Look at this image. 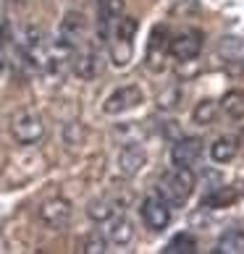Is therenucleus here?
Masks as SVG:
<instances>
[{"instance_id": "5701e85b", "label": "nucleus", "mask_w": 244, "mask_h": 254, "mask_svg": "<svg viewBox=\"0 0 244 254\" xmlns=\"http://www.w3.org/2000/svg\"><path fill=\"white\" fill-rule=\"evenodd\" d=\"M179 100H181V89L173 87V89H168V92H163V95L158 97V108L161 110H173Z\"/></svg>"}, {"instance_id": "7ed1b4c3", "label": "nucleus", "mask_w": 244, "mask_h": 254, "mask_svg": "<svg viewBox=\"0 0 244 254\" xmlns=\"http://www.w3.org/2000/svg\"><path fill=\"white\" fill-rule=\"evenodd\" d=\"M11 136L21 147H32L45 136V124L34 110H21L11 121Z\"/></svg>"}, {"instance_id": "0eeeda50", "label": "nucleus", "mask_w": 244, "mask_h": 254, "mask_svg": "<svg viewBox=\"0 0 244 254\" xmlns=\"http://www.w3.org/2000/svg\"><path fill=\"white\" fill-rule=\"evenodd\" d=\"M145 102V92L137 87V84H129V87H121L116 92H110L102 102V110L108 113V116H121V113H129L139 108Z\"/></svg>"}, {"instance_id": "393cba45", "label": "nucleus", "mask_w": 244, "mask_h": 254, "mask_svg": "<svg viewBox=\"0 0 244 254\" xmlns=\"http://www.w3.org/2000/svg\"><path fill=\"white\" fill-rule=\"evenodd\" d=\"M95 3H97V0H95Z\"/></svg>"}, {"instance_id": "412c9836", "label": "nucleus", "mask_w": 244, "mask_h": 254, "mask_svg": "<svg viewBox=\"0 0 244 254\" xmlns=\"http://www.w3.org/2000/svg\"><path fill=\"white\" fill-rule=\"evenodd\" d=\"M215 113H218V105H215L213 100H202V102H197V108L192 110V121L197 126H210L215 121Z\"/></svg>"}, {"instance_id": "f03ea898", "label": "nucleus", "mask_w": 244, "mask_h": 254, "mask_svg": "<svg viewBox=\"0 0 244 254\" xmlns=\"http://www.w3.org/2000/svg\"><path fill=\"white\" fill-rule=\"evenodd\" d=\"M192 191H194V176H192L189 168H173V171H168L161 178V184H158V194H161L171 207L186 204Z\"/></svg>"}, {"instance_id": "9b49d317", "label": "nucleus", "mask_w": 244, "mask_h": 254, "mask_svg": "<svg viewBox=\"0 0 244 254\" xmlns=\"http://www.w3.org/2000/svg\"><path fill=\"white\" fill-rule=\"evenodd\" d=\"M124 0H97V37L108 42L110 32L121 16H124Z\"/></svg>"}, {"instance_id": "dca6fc26", "label": "nucleus", "mask_w": 244, "mask_h": 254, "mask_svg": "<svg viewBox=\"0 0 244 254\" xmlns=\"http://www.w3.org/2000/svg\"><path fill=\"white\" fill-rule=\"evenodd\" d=\"M242 196V189L237 186H215L202 196V207H229Z\"/></svg>"}, {"instance_id": "423d86ee", "label": "nucleus", "mask_w": 244, "mask_h": 254, "mask_svg": "<svg viewBox=\"0 0 244 254\" xmlns=\"http://www.w3.org/2000/svg\"><path fill=\"white\" fill-rule=\"evenodd\" d=\"M139 215H142V223L150 231H163L171 223V204L161 194H147L139 204Z\"/></svg>"}, {"instance_id": "aec40b11", "label": "nucleus", "mask_w": 244, "mask_h": 254, "mask_svg": "<svg viewBox=\"0 0 244 254\" xmlns=\"http://www.w3.org/2000/svg\"><path fill=\"white\" fill-rule=\"evenodd\" d=\"M221 108L229 118L242 121L244 118V92H229V95H223Z\"/></svg>"}, {"instance_id": "6e6552de", "label": "nucleus", "mask_w": 244, "mask_h": 254, "mask_svg": "<svg viewBox=\"0 0 244 254\" xmlns=\"http://www.w3.org/2000/svg\"><path fill=\"white\" fill-rule=\"evenodd\" d=\"M202 50V34L194 32V29H181L179 34H173L171 40H168V53H171V58L176 61H194L197 55Z\"/></svg>"}, {"instance_id": "39448f33", "label": "nucleus", "mask_w": 244, "mask_h": 254, "mask_svg": "<svg viewBox=\"0 0 244 254\" xmlns=\"http://www.w3.org/2000/svg\"><path fill=\"white\" fill-rule=\"evenodd\" d=\"M37 215H40V223L45 225V228L61 231V228H66V225L71 223L74 207H71L69 199H63V196H53V199H45L40 204Z\"/></svg>"}, {"instance_id": "4be33fe9", "label": "nucleus", "mask_w": 244, "mask_h": 254, "mask_svg": "<svg viewBox=\"0 0 244 254\" xmlns=\"http://www.w3.org/2000/svg\"><path fill=\"white\" fill-rule=\"evenodd\" d=\"M79 252H84V254H102V252H108V241H105V236H102V233L92 231L89 236H84Z\"/></svg>"}, {"instance_id": "2eb2a0df", "label": "nucleus", "mask_w": 244, "mask_h": 254, "mask_svg": "<svg viewBox=\"0 0 244 254\" xmlns=\"http://www.w3.org/2000/svg\"><path fill=\"white\" fill-rule=\"evenodd\" d=\"M118 210H121V202L116 199V196H97V199H92L87 204V215L95 223L110 220L113 215H118Z\"/></svg>"}, {"instance_id": "f8f14e48", "label": "nucleus", "mask_w": 244, "mask_h": 254, "mask_svg": "<svg viewBox=\"0 0 244 254\" xmlns=\"http://www.w3.org/2000/svg\"><path fill=\"white\" fill-rule=\"evenodd\" d=\"M168 53V29L165 26H155L147 42V53H145V63L150 71H161L163 68V58Z\"/></svg>"}, {"instance_id": "4468645a", "label": "nucleus", "mask_w": 244, "mask_h": 254, "mask_svg": "<svg viewBox=\"0 0 244 254\" xmlns=\"http://www.w3.org/2000/svg\"><path fill=\"white\" fill-rule=\"evenodd\" d=\"M108 223V239L116 244V247H129L131 241H134V223H131L126 215H113Z\"/></svg>"}, {"instance_id": "ddd939ff", "label": "nucleus", "mask_w": 244, "mask_h": 254, "mask_svg": "<svg viewBox=\"0 0 244 254\" xmlns=\"http://www.w3.org/2000/svg\"><path fill=\"white\" fill-rule=\"evenodd\" d=\"M145 165H147V152H145L142 144H126L118 152V171H121V176L134 178Z\"/></svg>"}, {"instance_id": "f257e3e1", "label": "nucleus", "mask_w": 244, "mask_h": 254, "mask_svg": "<svg viewBox=\"0 0 244 254\" xmlns=\"http://www.w3.org/2000/svg\"><path fill=\"white\" fill-rule=\"evenodd\" d=\"M139 29V21L131 16H121L113 32L108 37V50H110V61H113L116 68H126L131 55H134V37Z\"/></svg>"}, {"instance_id": "20e7f679", "label": "nucleus", "mask_w": 244, "mask_h": 254, "mask_svg": "<svg viewBox=\"0 0 244 254\" xmlns=\"http://www.w3.org/2000/svg\"><path fill=\"white\" fill-rule=\"evenodd\" d=\"M84 40H87V18H84V13L79 11H66L63 18H61V26H58V45H63L66 50H77L84 45Z\"/></svg>"}, {"instance_id": "1a4fd4ad", "label": "nucleus", "mask_w": 244, "mask_h": 254, "mask_svg": "<svg viewBox=\"0 0 244 254\" xmlns=\"http://www.w3.org/2000/svg\"><path fill=\"white\" fill-rule=\"evenodd\" d=\"M202 157V139L200 136H181L179 142L171 147V163L173 168H192L200 163Z\"/></svg>"}, {"instance_id": "9d476101", "label": "nucleus", "mask_w": 244, "mask_h": 254, "mask_svg": "<svg viewBox=\"0 0 244 254\" xmlns=\"http://www.w3.org/2000/svg\"><path fill=\"white\" fill-rule=\"evenodd\" d=\"M102 68L100 53L95 48H77L71 53V71L77 73L79 79H95Z\"/></svg>"}, {"instance_id": "f3484780", "label": "nucleus", "mask_w": 244, "mask_h": 254, "mask_svg": "<svg viewBox=\"0 0 244 254\" xmlns=\"http://www.w3.org/2000/svg\"><path fill=\"white\" fill-rule=\"evenodd\" d=\"M215 252H221V254H244V231L242 228L223 231L218 244H215Z\"/></svg>"}, {"instance_id": "6ab92c4d", "label": "nucleus", "mask_w": 244, "mask_h": 254, "mask_svg": "<svg viewBox=\"0 0 244 254\" xmlns=\"http://www.w3.org/2000/svg\"><path fill=\"white\" fill-rule=\"evenodd\" d=\"M163 252L165 254H194L197 252V239L192 236V233L181 231V233H176V236L165 244Z\"/></svg>"}, {"instance_id": "b1692460", "label": "nucleus", "mask_w": 244, "mask_h": 254, "mask_svg": "<svg viewBox=\"0 0 244 254\" xmlns=\"http://www.w3.org/2000/svg\"><path fill=\"white\" fill-rule=\"evenodd\" d=\"M8 40H11V26H8V24H0V53L8 48Z\"/></svg>"}, {"instance_id": "a211bd4d", "label": "nucleus", "mask_w": 244, "mask_h": 254, "mask_svg": "<svg viewBox=\"0 0 244 254\" xmlns=\"http://www.w3.org/2000/svg\"><path fill=\"white\" fill-rule=\"evenodd\" d=\"M237 152H239V144L234 136H221L210 144V157L215 163H231L237 157Z\"/></svg>"}]
</instances>
